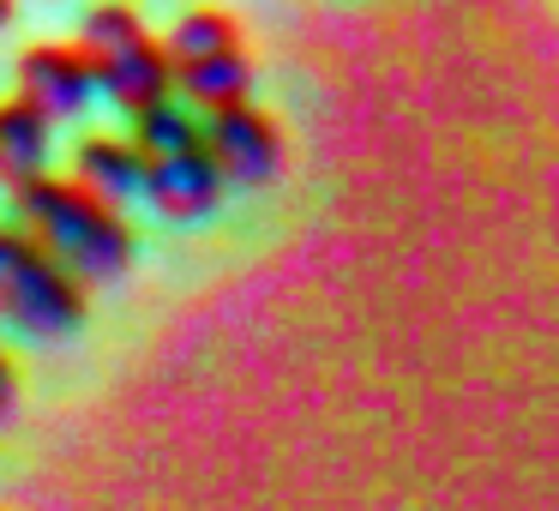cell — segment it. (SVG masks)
I'll list each match as a JSON object with an SVG mask.
<instances>
[{
  "label": "cell",
  "instance_id": "1",
  "mask_svg": "<svg viewBox=\"0 0 559 511\" xmlns=\"http://www.w3.org/2000/svg\"><path fill=\"white\" fill-rule=\"evenodd\" d=\"M19 229L85 289V283H115L133 265V229L115 205L73 181V175H37V181L13 187Z\"/></svg>",
  "mask_w": 559,
  "mask_h": 511
},
{
  "label": "cell",
  "instance_id": "2",
  "mask_svg": "<svg viewBox=\"0 0 559 511\" xmlns=\"http://www.w3.org/2000/svg\"><path fill=\"white\" fill-rule=\"evenodd\" d=\"M0 319L37 343L67 337L85 319V289L19 223H0Z\"/></svg>",
  "mask_w": 559,
  "mask_h": 511
},
{
  "label": "cell",
  "instance_id": "3",
  "mask_svg": "<svg viewBox=\"0 0 559 511\" xmlns=\"http://www.w3.org/2000/svg\"><path fill=\"white\" fill-rule=\"evenodd\" d=\"M205 157L235 187H271L283 175V127L253 103L223 109L205 121Z\"/></svg>",
  "mask_w": 559,
  "mask_h": 511
},
{
  "label": "cell",
  "instance_id": "4",
  "mask_svg": "<svg viewBox=\"0 0 559 511\" xmlns=\"http://www.w3.org/2000/svg\"><path fill=\"white\" fill-rule=\"evenodd\" d=\"M91 91H97V73H91V61L79 55V43H37V49H25V61H19V97H25L43 121H73L91 103Z\"/></svg>",
  "mask_w": 559,
  "mask_h": 511
},
{
  "label": "cell",
  "instance_id": "5",
  "mask_svg": "<svg viewBox=\"0 0 559 511\" xmlns=\"http://www.w3.org/2000/svg\"><path fill=\"white\" fill-rule=\"evenodd\" d=\"M91 73H97V85L109 91V103H121L127 115L157 109V103H169V91H175L169 55H163V43L151 37V31H145L139 43H127V49L91 61Z\"/></svg>",
  "mask_w": 559,
  "mask_h": 511
},
{
  "label": "cell",
  "instance_id": "6",
  "mask_svg": "<svg viewBox=\"0 0 559 511\" xmlns=\"http://www.w3.org/2000/svg\"><path fill=\"white\" fill-rule=\"evenodd\" d=\"M139 193H145L151 205L163 211V217L193 223V217H205V211H217V199H223V175L211 169L205 151H187V157L145 163V181H139Z\"/></svg>",
  "mask_w": 559,
  "mask_h": 511
},
{
  "label": "cell",
  "instance_id": "7",
  "mask_svg": "<svg viewBox=\"0 0 559 511\" xmlns=\"http://www.w3.org/2000/svg\"><path fill=\"white\" fill-rule=\"evenodd\" d=\"M73 181L85 187V193H97L103 205H121V199L139 193V181H145V157L133 151V139L91 133V139H79V151H73Z\"/></svg>",
  "mask_w": 559,
  "mask_h": 511
},
{
  "label": "cell",
  "instance_id": "8",
  "mask_svg": "<svg viewBox=\"0 0 559 511\" xmlns=\"http://www.w3.org/2000/svg\"><path fill=\"white\" fill-rule=\"evenodd\" d=\"M49 151H55V121H43L25 97L0 103V175L13 187L49 175Z\"/></svg>",
  "mask_w": 559,
  "mask_h": 511
},
{
  "label": "cell",
  "instance_id": "9",
  "mask_svg": "<svg viewBox=\"0 0 559 511\" xmlns=\"http://www.w3.org/2000/svg\"><path fill=\"white\" fill-rule=\"evenodd\" d=\"M175 85H181L187 109L193 115H223V109H241L253 97V61L241 49L229 55H211V61L193 67H175Z\"/></svg>",
  "mask_w": 559,
  "mask_h": 511
},
{
  "label": "cell",
  "instance_id": "10",
  "mask_svg": "<svg viewBox=\"0 0 559 511\" xmlns=\"http://www.w3.org/2000/svg\"><path fill=\"white\" fill-rule=\"evenodd\" d=\"M133 151L145 163H163V157H187V151H205V121H199L187 103H157V109L133 115Z\"/></svg>",
  "mask_w": 559,
  "mask_h": 511
},
{
  "label": "cell",
  "instance_id": "11",
  "mask_svg": "<svg viewBox=\"0 0 559 511\" xmlns=\"http://www.w3.org/2000/svg\"><path fill=\"white\" fill-rule=\"evenodd\" d=\"M229 49H241V31H235L229 13H187L169 31V43H163L169 73L175 67H193V61H211V55H229Z\"/></svg>",
  "mask_w": 559,
  "mask_h": 511
},
{
  "label": "cell",
  "instance_id": "12",
  "mask_svg": "<svg viewBox=\"0 0 559 511\" xmlns=\"http://www.w3.org/2000/svg\"><path fill=\"white\" fill-rule=\"evenodd\" d=\"M145 37V19L133 13V7H91L85 25H79V55L85 61H103V55L127 49V43Z\"/></svg>",
  "mask_w": 559,
  "mask_h": 511
},
{
  "label": "cell",
  "instance_id": "13",
  "mask_svg": "<svg viewBox=\"0 0 559 511\" xmlns=\"http://www.w3.org/2000/svg\"><path fill=\"white\" fill-rule=\"evenodd\" d=\"M13 415H19V373H13V361L0 355V433L13 427Z\"/></svg>",
  "mask_w": 559,
  "mask_h": 511
},
{
  "label": "cell",
  "instance_id": "14",
  "mask_svg": "<svg viewBox=\"0 0 559 511\" xmlns=\"http://www.w3.org/2000/svg\"><path fill=\"white\" fill-rule=\"evenodd\" d=\"M0 25H13V7H7V0H0Z\"/></svg>",
  "mask_w": 559,
  "mask_h": 511
}]
</instances>
